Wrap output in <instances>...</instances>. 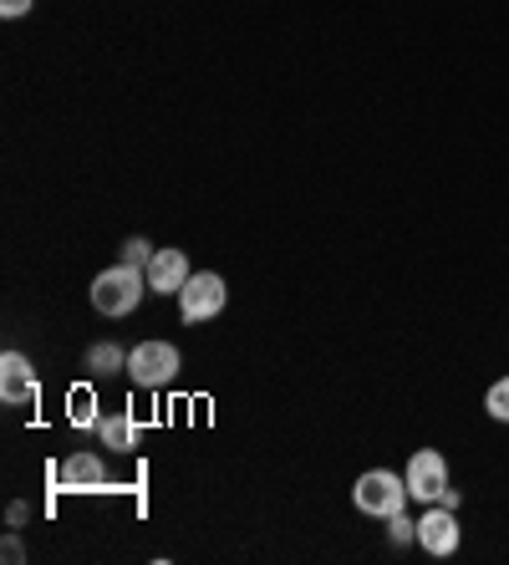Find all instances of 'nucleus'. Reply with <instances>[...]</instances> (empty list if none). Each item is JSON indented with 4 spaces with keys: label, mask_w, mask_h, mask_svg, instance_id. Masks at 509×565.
Segmentation results:
<instances>
[{
    "label": "nucleus",
    "mask_w": 509,
    "mask_h": 565,
    "mask_svg": "<svg viewBox=\"0 0 509 565\" xmlns=\"http://www.w3.org/2000/svg\"><path fill=\"white\" fill-rule=\"evenodd\" d=\"M144 290H148V270H144V265L118 260V265H107L103 276L92 280V306H97L103 316H128V311H138Z\"/></svg>",
    "instance_id": "obj_1"
},
{
    "label": "nucleus",
    "mask_w": 509,
    "mask_h": 565,
    "mask_svg": "<svg viewBox=\"0 0 509 565\" xmlns=\"http://www.w3.org/2000/svg\"><path fill=\"white\" fill-rule=\"evenodd\" d=\"M352 504L362 514H372V520H392V514H403V504H407V479H397V473H388V469L362 473L352 484Z\"/></svg>",
    "instance_id": "obj_2"
},
{
    "label": "nucleus",
    "mask_w": 509,
    "mask_h": 565,
    "mask_svg": "<svg viewBox=\"0 0 509 565\" xmlns=\"http://www.w3.org/2000/svg\"><path fill=\"white\" fill-rule=\"evenodd\" d=\"M179 367H183V356L173 342H144L128 352V377L138 387H169L179 377Z\"/></svg>",
    "instance_id": "obj_3"
},
{
    "label": "nucleus",
    "mask_w": 509,
    "mask_h": 565,
    "mask_svg": "<svg viewBox=\"0 0 509 565\" xmlns=\"http://www.w3.org/2000/svg\"><path fill=\"white\" fill-rule=\"evenodd\" d=\"M407 494L413 500H428V504H438L444 500V489H448V463H444V454L438 448H418L413 459H407Z\"/></svg>",
    "instance_id": "obj_4"
},
{
    "label": "nucleus",
    "mask_w": 509,
    "mask_h": 565,
    "mask_svg": "<svg viewBox=\"0 0 509 565\" xmlns=\"http://www.w3.org/2000/svg\"><path fill=\"white\" fill-rule=\"evenodd\" d=\"M224 280L214 276V270H199V276H189V286L179 290V311H183V321L194 327V321H210V316H220L224 311Z\"/></svg>",
    "instance_id": "obj_5"
},
{
    "label": "nucleus",
    "mask_w": 509,
    "mask_h": 565,
    "mask_svg": "<svg viewBox=\"0 0 509 565\" xmlns=\"http://www.w3.org/2000/svg\"><path fill=\"white\" fill-rule=\"evenodd\" d=\"M41 382L36 372H31V362L21 352H6L0 356V403H11V408H26V403H36Z\"/></svg>",
    "instance_id": "obj_6"
},
{
    "label": "nucleus",
    "mask_w": 509,
    "mask_h": 565,
    "mask_svg": "<svg viewBox=\"0 0 509 565\" xmlns=\"http://www.w3.org/2000/svg\"><path fill=\"white\" fill-rule=\"evenodd\" d=\"M418 545L428 555H454L458 551V520H454L448 504H433V510L418 520Z\"/></svg>",
    "instance_id": "obj_7"
},
{
    "label": "nucleus",
    "mask_w": 509,
    "mask_h": 565,
    "mask_svg": "<svg viewBox=\"0 0 509 565\" xmlns=\"http://www.w3.org/2000/svg\"><path fill=\"white\" fill-rule=\"evenodd\" d=\"M189 260H183V250H153V260H148V286H153V296H179L183 286H189Z\"/></svg>",
    "instance_id": "obj_8"
},
{
    "label": "nucleus",
    "mask_w": 509,
    "mask_h": 565,
    "mask_svg": "<svg viewBox=\"0 0 509 565\" xmlns=\"http://www.w3.org/2000/svg\"><path fill=\"white\" fill-rule=\"evenodd\" d=\"M56 479H62V489H103L107 484V469H103V459H97V454H72V459H62Z\"/></svg>",
    "instance_id": "obj_9"
},
{
    "label": "nucleus",
    "mask_w": 509,
    "mask_h": 565,
    "mask_svg": "<svg viewBox=\"0 0 509 565\" xmlns=\"http://www.w3.org/2000/svg\"><path fill=\"white\" fill-rule=\"evenodd\" d=\"M97 434H103V444L113 448V454H123V448H132V413H128V408L107 413V418L97 423Z\"/></svg>",
    "instance_id": "obj_10"
},
{
    "label": "nucleus",
    "mask_w": 509,
    "mask_h": 565,
    "mask_svg": "<svg viewBox=\"0 0 509 565\" xmlns=\"http://www.w3.org/2000/svg\"><path fill=\"white\" fill-rule=\"evenodd\" d=\"M66 418L77 423V428H97V397H92V387H72L66 393Z\"/></svg>",
    "instance_id": "obj_11"
},
{
    "label": "nucleus",
    "mask_w": 509,
    "mask_h": 565,
    "mask_svg": "<svg viewBox=\"0 0 509 565\" xmlns=\"http://www.w3.org/2000/svg\"><path fill=\"white\" fill-rule=\"evenodd\" d=\"M87 367L92 372H97V377H113V372H118V367H128V352H123V347H92V352H87Z\"/></svg>",
    "instance_id": "obj_12"
},
{
    "label": "nucleus",
    "mask_w": 509,
    "mask_h": 565,
    "mask_svg": "<svg viewBox=\"0 0 509 565\" xmlns=\"http://www.w3.org/2000/svg\"><path fill=\"white\" fill-rule=\"evenodd\" d=\"M484 408H489V418L509 423V377H499L489 393H484Z\"/></svg>",
    "instance_id": "obj_13"
},
{
    "label": "nucleus",
    "mask_w": 509,
    "mask_h": 565,
    "mask_svg": "<svg viewBox=\"0 0 509 565\" xmlns=\"http://www.w3.org/2000/svg\"><path fill=\"white\" fill-rule=\"evenodd\" d=\"M123 260H128V265H144V270H148V260H153V245H148V239H128Z\"/></svg>",
    "instance_id": "obj_14"
},
{
    "label": "nucleus",
    "mask_w": 509,
    "mask_h": 565,
    "mask_svg": "<svg viewBox=\"0 0 509 565\" xmlns=\"http://www.w3.org/2000/svg\"><path fill=\"white\" fill-rule=\"evenodd\" d=\"M388 535L392 540H397V545H403V540H418V525H407V520H403V514H392V520H388Z\"/></svg>",
    "instance_id": "obj_15"
},
{
    "label": "nucleus",
    "mask_w": 509,
    "mask_h": 565,
    "mask_svg": "<svg viewBox=\"0 0 509 565\" xmlns=\"http://www.w3.org/2000/svg\"><path fill=\"white\" fill-rule=\"evenodd\" d=\"M31 6H36V0H0V15H6V21H15V15H26Z\"/></svg>",
    "instance_id": "obj_16"
}]
</instances>
